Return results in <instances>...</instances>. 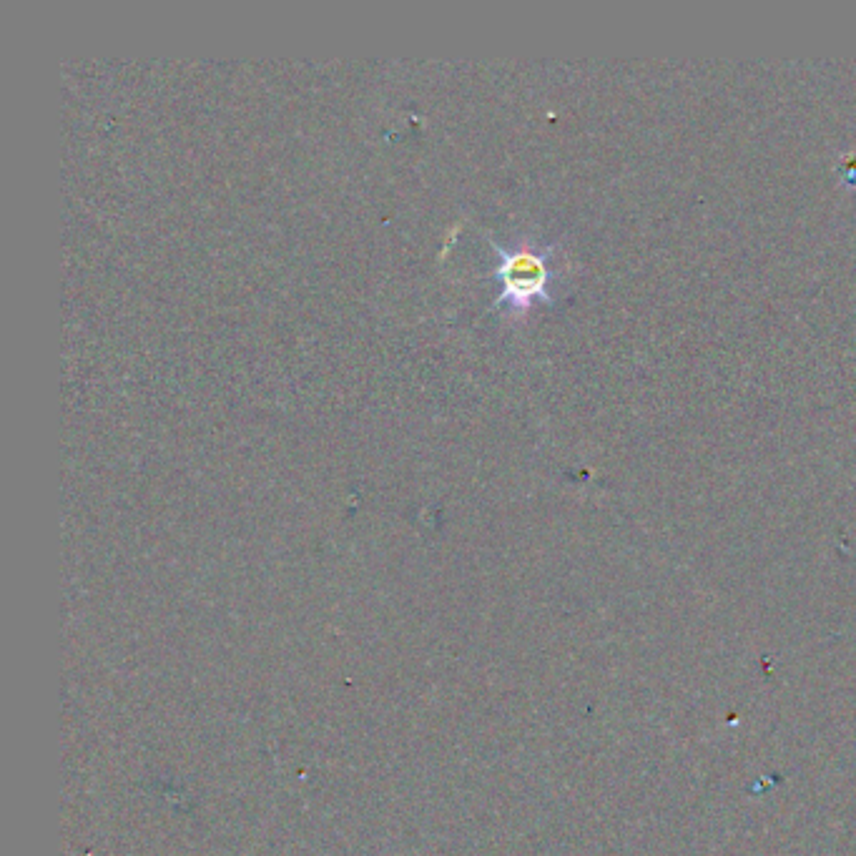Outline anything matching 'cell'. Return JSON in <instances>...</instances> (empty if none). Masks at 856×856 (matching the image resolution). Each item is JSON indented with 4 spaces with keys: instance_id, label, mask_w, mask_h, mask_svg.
Returning <instances> with one entry per match:
<instances>
[{
    "instance_id": "1",
    "label": "cell",
    "mask_w": 856,
    "mask_h": 856,
    "mask_svg": "<svg viewBox=\"0 0 856 856\" xmlns=\"http://www.w3.org/2000/svg\"><path fill=\"white\" fill-rule=\"evenodd\" d=\"M495 252L500 254L495 277L500 282V294L495 299L498 307L510 312H528L538 299L553 302V247H538L533 241H515L513 247H503L493 241Z\"/></svg>"
}]
</instances>
